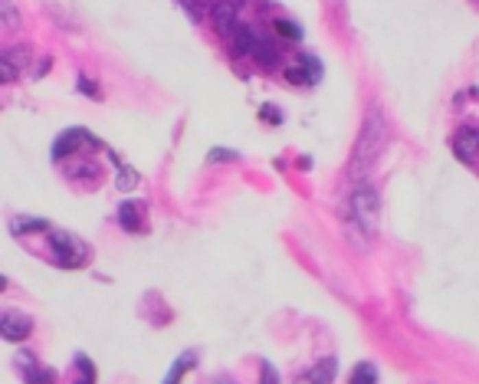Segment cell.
Wrapping results in <instances>:
<instances>
[{
  "instance_id": "cell-1",
  "label": "cell",
  "mask_w": 479,
  "mask_h": 384,
  "mask_svg": "<svg viewBox=\"0 0 479 384\" xmlns=\"http://www.w3.org/2000/svg\"><path fill=\"white\" fill-rule=\"evenodd\" d=\"M384 142H388V122H384V115H381L377 109H371V112L364 115V125H361L355 151H351V161H348V177H351L355 184H361L364 177L371 174L375 161L381 158Z\"/></svg>"
},
{
  "instance_id": "cell-2",
  "label": "cell",
  "mask_w": 479,
  "mask_h": 384,
  "mask_svg": "<svg viewBox=\"0 0 479 384\" xmlns=\"http://www.w3.org/2000/svg\"><path fill=\"white\" fill-rule=\"evenodd\" d=\"M348 207L355 210V217H358V223H361V230H364L368 236H375L377 234V223H381V201H377L375 188L358 184V191L351 194Z\"/></svg>"
},
{
  "instance_id": "cell-3",
  "label": "cell",
  "mask_w": 479,
  "mask_h": 384,
  "mask_svg": "<svg viewBox=\"0 0 479 384\" xmlns=\"http://www.w3.org/2000/svg\"><path fill=\"white\" fill-rule=\"evenodd\" d=\"M49 247L56 253V260H60L62 266H69V269L89 263V247H86L79 236L66 234V230H53V234H49Z\"/></svg>"
},
{
  "instance_id": "cell-4",
  "label": "cell",
  "mask_w": 479,
  "mask_h": 384,
  "mask_svg": "<svg viewBox=\"0 0 479 384\" xmlns=\"http://www.w3.org/2000/svg\"><path fill=\"white\" fill-rule=\"evenodd\" d=\"M210 23H213V30H217L224 40H230V43H233L237 30L243 27V23L237 20V3H230V0L213 3V10H210Z\"/></svg>"
},
{
  "instance_id": "cell-5",
  "label": "cell",
  "mask_w": 479,
  "mask_h": 384,
  "mask_svg": "<svg viewBox=\"0 0 479 384\" xmlns=\"http://www.w3.org/2000/svg\"><path fill=\"white\" fill-rule=\"evenodd\" d=\"M33 322L27 315H20V312H3V319H0V335L7 341H23L30 335Z\"/></svg>"
},
{
  "instance_id": "cell-6",
  "label": "cell",
  "mask_w": 479,
  "mask_h": 384,
  "mask_svg": "<svg viewBox=\"0 0 479 384\" xmlns=\"http://www.w3.org/2000/svg\"><path fill=\"white\" fill-rule=\"evenodd\" d=\"M453 148H456V158L476 161L479 158V128H460L456 138H453Z\"/></svg>"
},
{
  "instance_id": "cell-7",
  "label": "cell",
  "mask_w": 479,
  "mask_h": 384,
  "mask_svg": "<svg viewBox=\"0 0 479 384\" xmlns=\"http://www.w3.org/2000/svg\"><path fill=\"white\" fill-rule=\"evenodd\" d=\"M335 381V358H322L309 374H302L296 384H331Z\"/></svg>"
},
{
  "instance_id": "cell-8",
  "label": "cell",
  "mask_w": 479,
  "mask_h": 384,
  "mask_svg": "<svg viewBox=\"0 0 479 384\" xmlns=\"http://www.w3.org/2000/svg\"><path fill=\"white\" fill-rule=\"evenodd\" d=\"M250 56L259 63V66H279V49H276V43L272 40H266V36H256V46H253V53Z\"/></svg>"
},
{
  "instance_id": "cell-9",
  "label": "cell",
  "mask_w": 479,
  "mask_h": 384,
  "mask_svg": "<svg viewBox=\"0 0 479 384\" xmlns=\"http://www.w3.org/2000/svg\"><path fill=\"white\" fill-rule=\"evenodd\" d=\"M342 227H344V234L351 236V243H355L358 250L368 247V234L361 230V223H358V217H355V210H351V207H344V210H342Z\"/></svg>"
},
{
  "instance_id": "cell-10",
  "label": "cell",
  "mask_w": 479,
  "mask_h": 384,
  "mask_svg": "<svg viewBox=\"0 0 479 384\" xmlns=\"http://www.w3.org/2000/svg\"><path fill=\"white\" fill-rule=\"evenodd\" d=\"M253 46H256V33L246 23L237 30V36H233V43H230V49L237 53V56H246V53H253Z\"/></svg>"
},
{
  "instance_id": "cell-11",
  "label": "cell",
  "mask_w": 479,
  "mask_h": 384,
  "mask_svg": "<svg viewBox=\"0 0 479 384\" xmlns=\"http://www.w3.org/2000/svg\"><path fill=\"white\" fill-rule=\"evenodd\" d=\"M348 384H377V368L375 365H368V361H361V365H355Z\"/></svg>"
},
{
  "instance_id": "cell-12",
  "label": "cell",
  "mask_w": 479,
  "mask_h": 384,
  "mask_svg": "<svg viewBox=\"0 0 479 384\" xmlns=\"http://www.w3.org/2000/svg\"><path fill=\"white\" fill-rule=\"evenodd\" d=\"M16 69H20V66H16L14 59L7 56V53H0V82H14Z\"/></svg>"
},
{
  "instance_id": "cell-13",
  "label": "cell",
  "mask_w": 479,
  "mask_h": 384,
  "mask_svg": "<svg viewBox=\"0 0 479 384\" xmlns=\"http://www.w3.org/2000/svg\"><path fill=\"white\" fill-rule=\"evenodd\" d=\"M276 33L285 36V40H292V43H299L302 40V30L296 23H289V20H276Z\"/></svg>"
},
{
  "instance_id": "cell-14",
  "label": "cell",
  "mask_w": 479,
  "mask_h": 384,
  "mask_svg": "<svg viewBox=\"0 0 479 384\" xmlns=\"http://www.w3.org/2000/svg\"><path fill=\"white\" fill-rule=\"evenodd\" d=\"M299 66H302V69H305V76H309V82H315V79L322 76V63H318V59H315V56H302V59H299Z\"/></svg>"
},
{
  "instance_id": "cell-15",
  "label": "cell",
  "mask_w": 479,
  "mask_h": 384,
  "mask_svg": "<svg viewBox=\"0 0 479 384\" xmlns=\"http://www.w3.org/2000/svg\"><path fill=\"white\" fill-rule=\"evenodd\" d=\"M121 223H125V230H138V210L132 204H121Z\"/></svg>"
},
{
  "instance_id": "cell-16",
  "label": "cell",
  "mask_w": 479,
  "mask_h": 384,
  "mask_svg": "<svg viewBox=\"0 0 479 384\" xmlns=\"http://www.w3.org/2000/svg\"><path fill=\"white\" fill-rule=\"evenodd\" d=\"M0 10H3V27L7 30H14L20 20H16V10H14V3L10 0H0Z\"/></svg>"
},
{
  "instance_id": "cell-17",
  "label": "cell",
  "mask_w": 479,
  "mask_h": 384,
  "mask_svg": "<svg viewBox=\"0 0 479 384\" xmlns=\"http://www.w3.org/2000/svg\"><path fill=\"white\" fill-rule=\"evenodd\" d=\"M191 365H194V354H184V358H180L178 365L171 368V374H167V381H165V384H174V381H178V374H180V371H184V368H191Z\"/></svg>"
},
{
  "instance_id": "cell-18",
  "label": "cell",
  "mask_w": 479,
  "mask_h": 384,
  "mask_svg": "<svg viewBox=\"0 0 479 384\" xmlns=\"http://www.w3.org/2000/svg\"><path fill=\"white\" fill-rule=\"evenodd\" d=\"M79 368H82V381L75 378V384H92V381H95V371H92L89 358H82V354H79Z\"/></svg>"
},
{
  "instance_id": "cell-19",
  "label": "cell",
  "mask_w": 479,
  "mask_h": 384,
  "mask_svg": "<svg viewBox=\"0 0 479 384\" xmlns=\"http://www.w3.org/2000/svg\"><path fill=\"white\" fill-rule=\"evenodd\" d=\"M285 79H289V82H299V86H309V76L302 73V66H289V69H285Z\"/></svg>"
},
{
  "instance_id": "cell-20",
  "label": "cell",
  "mask_w": 479,
  "mask_h": 384,
  "mask_svg": "<svg viewBox=\"0 0 479 384\" xmlns=\"http://www.w3.org/2000/svg\"><path fill=\"white\" fill-rule=\"evenodd\" d=\"M46 223L43 221H14V234H23V230H43Z\"/></svg>"
},
{
  "instance_id": "cell-21",
  "label": "cell",
  "mask_w": 479,
  "mask_h": 384,
  "mask_svg": "<svg viewBox=\"0 0 479 384\" xmlns=\"http://www.w3.org/2000/svg\"><path fill=\"white\" fill-rule=\"evenodd\" d=\"M53 378H56V371H49V368H43V371H33V374H30V381H33V384H49V381H53Z\"/></svg>"
},
{
  "instance_id": "cell-22",
  "label": "cell",
  "mask_w": 479,
  "mask_h": 384,
  "mask_svg": "<svg viewBox=\"0 0 479 384\" xmlns=\"http://www.w3.org/2000/svg\"><path fill=\"white\" fill-rule=\"evenodd\" d=\"M259 384H279V378H276L272 365H263V371H259Z\"/></svg>"
},
{
  "instance_id": "cell-23",
  "label": "cell",
  "mask_w": 479,
  "mask_h": 384,
  "mask_svg": "<svg viewBox=\"0 0 479 384\" xmlns=\"http://www.w3.org/2000/svg\"><path fill=\"white\" fill-rule=\"evenodd\" d=\"M210 158H237L233 151H210Z\"/></svg>"
}]
</instances>
